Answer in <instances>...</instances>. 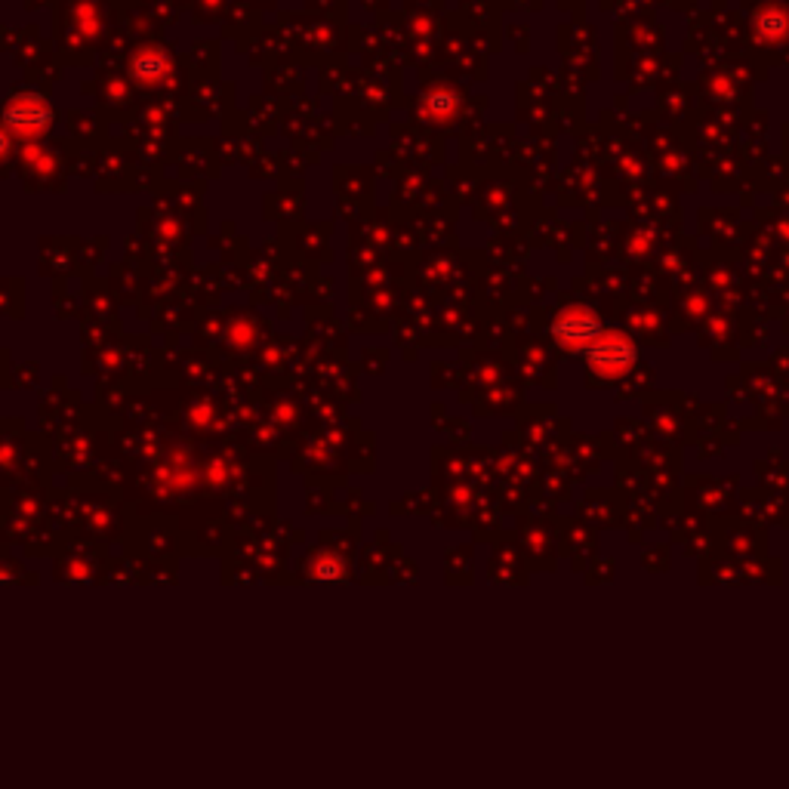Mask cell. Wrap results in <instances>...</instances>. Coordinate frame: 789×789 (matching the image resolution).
<instances>
[{
	"label": "cell",
	"instance_id": "6da1fadb",
	"mask_svg": "<svg viewBox=\"0 0 789 789\" xmlns=\"http://www.w3.org/2000/svg\"><path fill=\"white\" fill-rule=\"evenodd\" d=\"M586 358H589V364H592L598 373L617 377V373H623V370L635 361V352H632V346L623 340V336H617V333H598V340L586 349Z\"/></svg>",
	"mask_w": 789,
	"mask_h": 789
},
{
	"label": "cell",
	"instance_id": "7a4b0ae2",
	"mask_svg": "<svg viewBox=\"0 0 789 789\" xmlns=\"http://www.w3.org/2000/svg\"><path fill=\"white\" fill-rule=\"evenodd\" d=\"M598 321H595V315H589V312H571V315H565V327H558V336L561 340H568L571 346H592L595 340H598Z\"/></svg>",
	"mask_w": 789,
	"mask_h": 789
}]
</instances>
